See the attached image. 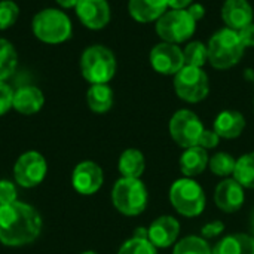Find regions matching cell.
<instances>
[{
    "instance_id": "6da1fadb",
    "label": "cell",
    "mask_w": 254,
    "mask_h": 254,
    "mask_svg": "<svg viewBox=\"0 0 254 254\" xmlns=\"http://www.w3.org/2000/svg\"><path fill=\"white\" fill-rule=\"evenodd\" d=\"M42 217L30 204L15 201L0 205V243L6 247H24L42 232Z\"/></svg>"
},
{
    "instance_id": "7a4b0ae2",
    "label": "cell",
    "mask_w": 254,
    "mask_h": 254,
    "mask_svg": "<svg viewBox=\"0 0 254 254\" xmlns=\"http://www.w3.org/2000/svg\"><path fill=\"white\" fill-rule=\"evenodd\" d=\"M34 37L46 45H60L67 42L73 34L70 16L58 7L40 9L31 21Z\"/></svg>"
},
{
    "instance_id": "3957f363",
    "label": "cell",
    "mask_w": 254,
    "mask_h": 254,
    "mask_svg": "<svg viewBox=\"0 0 254 254\" xmlns=\"http://www.w3.org/2000/svg\"><path fill=\"white\" fill-rule=\"evenodd\" d=\"M208 63L216 70H229L235 67L244 57L246 48L238 31L228 27L213 33L207 43Z\"/></svg>"
},
{
    "instance_id": "277c9868",
    "label": "cell",
    "mask_w": 254,
    "mask_h": 254,
    "mask_svg": "<svg viewBox=\"0 0 254 254\" xmlns=\"http://www.w3.org/2000/svg\"><path fill=\"white\" fill-rule=\"evenodd\" d=\"M80 73L91 85L109 83L118 68L115 54L104 45H91L80 55Z\"/></svg>"
},
{
    "instance_id": "5b68a950",
    "label": "cell",
    "mask_w": 254,
    "mask_h": 254,
    "mask_svg": "<svg viewBox=\"0 0 254 254\" xmlns=\"http://www.w3.org/2000/svg\"><path fill=\"white\" fill-rule=\"evenodd\" d=\"M170 202L183 217H196L205 210L207 198L201 185L189 177L176 180L170 188Z\"/></svg>"
},
{
    "instance_id": "8992f818",
    "label": "cell",
    "mask_w": 254,
    "mask_h": 254,
    "mask_svg": "<svg viewBox=\"0 0 254 254\" xmlns=\"http://www.w3.org/2000/svg\"><path fill=\"white\" fill-rule=\"evenodd\" d=\"M113 207L124 216L141 214L149 202V193L140 179L121 177L112 189Z\"/></svg>"
},
{
    "instance_id": "52a82bcc",
    "label": "cell",
    "mask_w": 254,
    "mask_h": 254,
    "mask_svg": "<svg viewBox=\"0 0 254 254\" xmlns=\"http://www.w3.org/2000/svg\"><path fill=\"white\" fill-rule=\"evenodd\" d=\"M196 24L188 9H168L155 22V31L162 42L180 45L192 39L196 31Z\"/></svg>"
},
{
    "instance_id": "ba28073f",
    "label": "cell",
    "mask_w": 254,
    "mask_h": 254,
    "mask_svg": "<svg viewBox=\"0 0 254 254\" xmlns=\"http://www.w3.org/2000/svg\"><path fill=\"white\" fill-rule=\"evenodd\" d=\"M174 91L186 103L195 104L205 100L210 94V79L204 68L185 65L174 76Z\"/></svg>"
},
{
    "instance_id": "9c48e42d",
    "label": "cell",
    "mask_w": 254,
    "mask_h": 254,
    "mask_svg": "<svg viewBox=\"0 0 254 254\" xmlns=\"http://www.w3.org/2000/svg\"><path fill=\"white\" fill-rule=\"evenodd\" d=\"M204 129L205 128L199 116L189 109L177 110L171 116L170 124H168V131H170L171 138L180 147H185V149L198 146Z\"/></svg>"
},
{
    "instance_id": "30bf717a",
    "label": "cell",
    "mask_w": 254,
    "mask_h": 254,
    "mask_svg": "<svg viewBox=\"0 0 254 254\" xmlns=\"http://www.w3.org/2000/svg\"><path fill=\"white\" fill-rule=\"evenodd\" d=\"M48 173V164L42 153L28 150L22 153L13 165V179L15 182L25 189L39 186Z\"/></svg>"
},
{
    "instance_id": "8fae6325",
    "label": "cell",
    "mask_w": 254,
    "mask_h": 254,
    "mask_svg": "<svg viewBox=\"0 0 254 254\" xmlns=\"http://www.w3.org/2000/svg\"><path fill=\"white\" fill-rule=\"evenodd\" d=\"M152 68L164 76H176L185 67L183 49L179 45L161 42L156 43L149 54Z\"/></svg>"
},
{
    "instance_id": "7c38bea8",
    "label": "cell",
    "mask_w": 254,
    "mask_h": 254,
    "mask_svg": "<svg viewBox=\"0 0 254 254\" xmlns=\"http://www.w3.org/2000/svg\"><path fill=\"white\" fill-rule=\"evenodd\" d=\"M74 12L89 30H103L112 19V9L107 0H79Z\"/></svg>"
},
{
    "instance_id": "4fadbf2b",
    "label": "cell",
    "mask_w": 254,
    "mask_h": 254,
    "mask_svg": "<svg viewBox=\"0 0 254 254\" xmlns=\"http://www.w3.org/2000/svg\"><path fill=\"white\" fill-rule=\"evenodd\" d=\"M104 182L103 170L98 164L92 161H83L77 164L71 174L73 189L80 195H94L97 193Z\"/></svg>"
},
{
    "instance_id": "5bb4252c",
    "label": "cell",
    "mask_w": 254,
    "mask_h": 254,
    "mask_svg": "<svg viewBox=\"0 0 254 254\" xmlns=\"http://www.w3.org/2000/svg\"><path fill=\"white\" fill-rule=\"evenodd\" d=\"M246 201L244 188L234 179L228 177L220 182L214 189V204L223 213L238 211Z\"/></svg>"
},
{
    "instance_id": "9a60e30c",
    "label": "cell",
    "mask_w": 254,
    "mask_h": 254,
    "mask_svg": "<svg viewBox=\"0 0 254 254\" xmlns=\"http://www.w3.org/2000/svg\"><path fill=\"white\" fill-rule=\"evenodd\" d=\"M149 241L156 249H168L174 246L180 235V223L173 216H161L147 228Z\"/></svg>"
},
{
    "instance_id": "2e32d148",
    "label": "cell",
    "mask_w": 254,
    "mask_h": 254,
    "mask_svg": "<svg viewBox=\"0 0 254 254\" xmlns=\"http://www.w3.org/2000/svg\"><path fill=\"white\" fill-rule=\"evenodd\" d=\"M222 19L228 28L240 31L253 22V6L249 0H225L222 6Z\"/></svg>"
},
{
    "instance_id": "e0dca14e",
    "label": "cell",
    "mask_w": 254,
    "mask_h": 254,
    "mask_svg": "<svg viewBox=\"0 0 254 254\" xmlns=\"http://www.w3.org/2000/svg\"><path fill=\"white\" fill-rule=\"evenodd\" d=\"M167 10V0H128V12L140 24L156 22Z\"/></svg>"
},
{
    "instance_id": "ac0fdd59",
    "label": "cell",
    "mask_w": 254,
    "mask_h": 254,
    "mask_svg": "<svg viewBox=\"0 0 254 254\" xmlns=\"http://www.w3.org/2000/svg\"><path fill=\"white\" fill-rule=\"evenodd\" d=\"M43 104H45V95L37 86L25 85L13 91L12 109H15L21 115L25 116L36 115L42 110Z\"/></svg>"
},
{
    "instance_id": "d6986e66",
    "label": "cell",
    "mask_w": 254,
    "mask_h": 254,
    "mask_svg": "<svg viewBox=\"0 0 254 254\" xmlns=\"http://www.w3.org/2000/svg\"><path fill=\"white\" fill-rule=\"evenodd\" d=\"M213 129L220 138H238L246 129V118L238 110H223L216 116Z\"/></svg>"
},
{
    "instance_id": "ffe728a7",
    "label": "cell",
    "mask_w": 254,
    "mask_h": 254,
    "mask_svg": "<svg viewBox=\"0 0 254 254\" xmlns=\"http://www.w3.org/2000/svg\"><path fill=\"white\" fill-rule=\"evenodd\" d=\"M208 161H210L208 152L201 146L188 147L183 150L179 161L180 171L183 173L185 177L193 179L205 171V168L208 167Z\"/></svg>"
},
{
    "instance_id": "44dd1931",
    "label": "cell",
    "mask_w": 254,
    "mask_h": 254,
    "mask_svg": "<svg viewBox=\"0 0 254 254\" xmlns=\"http://www.w3.org/2000/svg\"><path fill=\"white\" fill-rule=\"evenodd\" d=\"M213 254H254V237L249 234L228 235L214 246Z\"/></svg>"
},
{
    "instance_id": "7402d4cb",
    "label": "cell",
    "mask_w": 254,
    "mask_h": 254,
    "mask_svg": "<svg viewBox=\"0 0 254 254\" xmlns=\"http://www.w3.org/2000/svg\"><path fill=\"white\" fill-rule=\"evenodd\" d=\"M118 170L125 179H140L146 170L144 155L138 149L132 147L124 150L118 162Z\"/></svg>"
},
{
    "instance_id": "603a6c76",
    "label": "cell",
    "mask_w": 254,
    "mask_h": 254,
    "mask_svg": "<svg viewBox=\"0 0 254 254\" xmlns=\"http://www.w3.org/2000/svg\"><path fill=\"white\" fill-rule=\"evenodd\" d=\"M113 89L109 86V83H98L91 85L86 92V103L91 112L94 113H107L113 106Z\"/></svg>"
},
{
    "instance_id": "cb8c5ba5",
    "label": "cell",
    "mask_w": 254,
    "mask_h": 254,
    "mask_svg": "<svg viewBox=\"0 0 254 254\" xmlns=\"http://www.w3.org/2000/svg\"><path fill=\"white\" fill-rule=\"evenodd\" d=\"M18 65V54L13 45L7 40L0 37V82L9 79Z\"/></svg>"
},
{
    "instance_id": "d4e9b609",
    "label": "cell",
    "mask_w": 254,
    "mask_h": 254,
    "mask_svg": "<svg viewBox=\"0 0 254 254\" xmlns=\"http://www.w3.org/2000/svg\"><path fill=\"white\" fill-rule=\"evenodd\" d=\"M232 177L244 189H254V152L246 153L237 159Z\"/></svg>"
},
{
    "instance_id": "484cf974",
    "label": "cell",
    "mask_w": 254,
    "mask_h": 254,
    "mask_svg": "<svg viewBox=\"0 0 254 254\" xmlns=\"http://www.w3.org/2000/svg\"><path fill=\"white\" fill-rule=\"evenodd\" d=\"M173 254H213V249L202 237L189 235L174 244Z\"/></svg>"
},
{
    "instance_id": "4316f807",
    "label": "cell",
    "mask_w": 254,
    "mask_h": 254,
    "mask_svg": "<svg viewBox=\"0 0 254 254\" xmlns=\"http://www.w3.org/2000/svg\"><path fill=\"white\" fill-rule=\"evenodd\" d=\"M183 57H185V65L204 68V65L208 63L207 45L201 40H192L185 46Z\"/></svg>"
},
{
    "instance_id": "83f0119b",
    "label": "cell",
    "mask_w": 254,
    "mask_h": 254,
    "mask_svg": "<svg viewBox=\"0 0 254 254\" xmlns=\"http://www.w3.org/2000/svg\"><path fill=\"white\" fill-rule=\"evenodd\" d=\"M235 164H237V159L232 155L226 153V152H219V153L213 155L210 158V161H208L210 171L214 176L225 177V179H228L229 176L234 174Z\"/></svg>"
},
{
    "instance_id": "f1b7e54d",
    "label": "cell",
    "mask_w": 254,
    "mask_h": 254,
    "mask_svg": "<svg viewBox=\"0 0 254 254\" xmlns=\"http://www.w3.org/2000/svg\"><path fill=\"white\" fill-rule=\"evenodd\" d=\"M118 254H158V249L149 241V238H129L125 241Z\"/></svg>"
},
{
    "instance_id": "f546056e",
    "label": "cell",
    "mask_w": 254,
    "mask_h": 254,
    "mask_svg": "<svg viewBox=\"0 0 254 254\" xmlns=\"http://www.w3.org/2000/svg\"><path fill=\"white\" fill-rule=\"evenodd\" d=\"M19 16V6L13 0H0V31L10 28Z\"/></svg>"
},
{
    "instance_id": "4dcf8cb0",
    "label": "cell",
    "mask_w": 254,
    "mask_h": 254,
    "mask_svg": "<svg viewBox=\"0 0 254 254\" xmlns=\"http://www.w3.org/2000/svg\"><path fill=\"white\" fill-rule=\"evenodd\" d=\"M13 104V89L6 83L0 82V116L6 115Z\"/></svg>"
},
{
    "instance_id": "1f68e13d",
    "label": "cell",
    "mask_w": 254,
    "mask_h": 254,
    "mask_svg": "<svg viewBox=\"0 0 254 254\" xmlns=\"http://www.w3.org/2000/svg\"><path fill=\"white\" fill-rule=\"evenodd\" d=\"M18 192L15 185L10 180H0V205L10 204L18 201Z\"/></svg>"
},
{
    "instance_id": "d6a6232c",
    "label": "cell",
    "mask_w": 254,
    "mask_h": 254,
    "mask_svg": "<svg viewBox=\"0 0 254 254\" xmlns=\"http://www.w3.org/2000/svg\"><path fill=\"white\" fill-rule=\"evenodd\" d=\"M223 232H225V223L222 220H213V222H208L207 225L202 226L201 237L204 240H213V238L220 237Z\"/></svg>"
},
{
    "instance_id": "836d02e7",
    "label": "cell",
    "mask_w": 254,
    "mask_h": 254,
    "mask_svg": "<svg viewBox=\"0 0 254 254\" xmlns=\"http://www.w3.org/2000/svg\"><path fill=\"white\" fill-rule=\"evenodd\" d=\"M219 143H220V137L216 134L214 129H204V132H202V135L199 138L198 146H201L205 150H210V149L217 147Z\"/></svg>"
},
{
    "instance_id": "e575fe53",
    "label": "cell",
    "mask_w": 254,
    "mask_h": 254,
    "mask_svg": "<svg viewBox=\"0 0 254 254\" xmlns=\"http://www.w3.org/2000/svg\"><path fill=\"white\" fill-rule=\"evenodd\" d=\"M238 36H240V39H241L246 49L254 48V22L246 25L244 28H241L238 31Z\"/></svg>"
},
{
    "instance_id": "d590c367",
    "label": "cell",
    "mask_w": 254,
    "mask_h": 254,
    "mask_svg": "<svg viewBox=\"0 0 254 254\" xmlns=\"http://www.w3.org/2000/svg\"><path fill=\"white\" fill-rule=\"evenodd\" d=\"M188 12H189V15L198 22V21L204 19V16H205V13H207V9H205L204 4H201V3H192V4L188 7Z\"/></svg>"
},
{
    "instance_id": "8d00e7d4",
    "label": "cell",
    "mask_w": 254,
    "mask_h": 254,
    "mask_svg": "<svg viewBox=\"0 0 254 254\" xmlns=\"http://www.w3.org/2000/svg\"><path fill=\"white\" fill-rule=\"evenodd\" d=\"M168 9H188L193 0H167Z\"/></svg>"
},
{
    "instance_id": "74e56055",
    "label": "cell",
    "mask_w": 254,
    "mask_h": 254,
    "mask_svg": "<svg viewBox=\"0 0 254 254\" xmlns=\"http://www.w3.org/2000/svg\"><path fill=\"white\" fill-rule=\"evenodd\" d=\"M77 1L79 0H55V3L60 6V7H63V9H74L76 7V4H77Z\"/></svg>"
},
{
    "instance_id": "f35d334b",
    "label": "cell",
    "mask_w": 254,
    "mask_h": 254,
    "mask_svg": "<svg viewBox=\"0 0 254 254\" xmlns=\"http://www.w3.org/2000/svg\"><path fill=\"white\" fill-rule=\"evenodd\" d=\"M135 238H149V234H147V228H137L134 231V235Z\"/></svg>"
},
{
    "instance_id": "ab89813d",
    "label": "cell",
    "mask_w": 254,
    "mask_h": 254,
    "mask_svg": "<svg viewBox=\"0 0 254 254\" xmlns=\"http://www.w3.org/2000/svg\"><path fill=\"white\" fill-rule=\"evenodd\" d=\"M246 77H247V79H249V80L253 83V86H254V71L253 70H250V68H249V70L246 71Z\"/></svg>"
},
{
    "instance_id": "60d3db41",
    "label": "cell",
    "mask_w": 254,
    "mask_h": 254,
    "mask_svg": "<svg viewBox=\"0 0 254 254\" xmlns=\"http://www.w3.org/2000/svg\"><path fill=\"white\" fill-rule=\"evenodd\" d=\"M250 228H252V232H253V237H254V211H253V214H252V220H250Z\"/></svg>"
},
{
    "instance_id": "b9f144b4",
    "label": "cell",
    "mask_w": 254,
    "mask_h": 254,
    "mask_svg": "<svg viewBox=\"0 0 254 254\" xmlns=\"http://www.w3.org/2000/svg\"><path fill=\"white\" fill-rule=\"evenodd\" d=\"M80 254H98V253H95V252H91V250H88V252H83V253H80Z\"/></svg>"
}]
</instances>
